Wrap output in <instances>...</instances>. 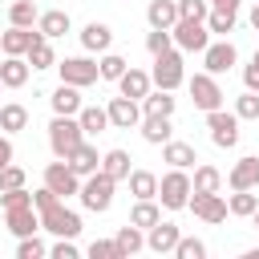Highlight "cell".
<instances>
[{"label": "cell", "instance_id": "obj_1", "mask_svg": "<svg viewBox=\"0 0 259 259\" xmlns=\"http://www.w3.org/2000/svg\"><path fill=\"white\" fill-rule=\"evenodd\" d=\"M81 142H85L81 121L69 117V113H53V121H49V150H53V158H69Z\"/></svg>", "mask_w": 259, "mask_h": 259}, {"label": "cell", "instance_id": "obj_2", "mask_svg": "<svg viewBox=\"0 0 259 259\" xmlns=\"http://www.w3.org/2000/svg\"><path fill=\"white\" fill-rule=\"evenodd\" d=\"M113 190H117V178H109L105 170H97V174L81 178V190H77V198H81V206H85V210H93V214H105V210L113 206Z\"/></svg>", "mask_w": 259, "mask_h": 259}, {"label": "cell", "instance_id": "obj_3", "mask_svg": "<svg viewBox=\"0 0 259 259\" xmlns=\"http://www.w3.org/2000/svg\"><path fill=\"white\" fill-rule=\"evenodd\" d=\"M190 174L186 170H178V166H170L162 178H158V202H162V210H182L186 202H190Z\"/></svg>", "mask_w": 259, "mask_h": 259}, {"label": "cell", "instance_id": "obj_4", "mask_svg": "<svg viewBox=\"0 0 259 259\" xmlns=\"http://www.w3.org/2000/svg\"><path fill=\"white\" fill-rule=\"evenodd\" d=\"M182 57H186V53H182L178 45L154 57V69H150V77H154V85H158V89H170V93H174V89L186 81V65H182Z\"/></svg>", "mask_w": 259, "mask_h": 259}, {"label": "cell", "instance_id": "obj_5", "mask_svg": "<svg viewBox=\"0 0 259 259\" xmlns=\"http://www.w3.org/2000/svg\"><path fill=\"white\" fill-rule=\"evenodd\" d=\"M40 231H49V235H57V239H77V235H81V214L69 210L65 198H61V202H53V206L40 210Z\"/></svg>", "mask_w": 259, "mask_h": 259}, {"label": "cell", "instance_id": "obj_6", "mask_svg": "<svg viewBox=\"0 0 259 259\" xmlns=\"http://www.w3.org/2000/svg\"><path fill=\"white\" fill-rule=\"evenodd\" d=\"M57 73H61V81H69V85L89 89V85H97L101 65H97L93 57H65V61H57Z\"/></svg>", "mask_w": 259, "mask_h": 259}, {"label": "cell", "instance_id": "obj_7", "mask_svg": "<svg viewBox=\"0 0 259 259\" xmlns=\"http://www.w3.org/2000/svg\"><path fill=\"white\" fill-rule=\"evenodd\" d=\"M186 89H190V101L202 109V113H210V109H219L223 105V89H219V77L214 73H194V77H186Z\"/></svg>", "mask_w": 259, "mask_h": 259}, {"label": "cell", "instance_id": "obj_8", "mask_svg": "<svg viewBox=\"0 0 259 259\" xmlns=\"http://www.w3.org/2000/svg\"><path fill=\"white\" fill-rule=\"evenodd\" d=\"M206 130H210V142H214L219 150L239 146V113H235V109H231V113H227L223 105L210 109V113H206Z\"/></svg>", "mask_w": 259, "mask_h": 259}, {"label": "cell", "instance_id": "obj_9", "mask_svg": "<svg viewBox=\"0 0 259 259\" xmlns=\"http://www.w3.org/2000/svg\"><path fill=\"white\" fill-rule=\"evenodd\" d=\"M235 65H239V49H235V40L219 36V40H210V45L202 49V69H206V73L223 77V73H231Z\"/></svg>", "mask_w": 259, "mask_h": 259}, {"label": "cell", "instance_id": "obj_10", "mask_svg": "<svg viewBox=\"0 0 259 259\" xmlns=\"http://www.w3.org/2000/svg\"><path fill=\"white\" fill-rule=\"evenodd\" d=\"M170 32H174V45H178L182 53H202V49L210 45L206 20H186V16H178V24H174Z\"/></svg>", "mask_w": 259, "mask_h": 259}, {"label": "cell", "instance_id": "obj_11", "mask_svg": "<svg viewBox=\"0 0 259 259\" xmlns=\"http://www.w3.org/2000/svg\"><path fill=\"white\" fill-rule=\"evenodd\" d=\"M190 210H194V219H202V223H210V227H219V223H227V198L219 194V190H210V194H202V190H190V202H186Z\"/></svg>", "mask_w": 259, "mask_h": 259}, {"label": "cell", "instance_id": "obj_12", "mask_svg": "<svg viewBox=\"0 0 259 259\" xmlns=\"http://www.w3.org/2000/svg\"><path fill=\"white\" fill-rule=\"evenodd\" d=\"M109 125L113 130H138L142 125V101H134V97H125V93H117V97H109Z\"/></svg>", "mask_w": 259, "mask_h": 259}, {"label": "cell", "instance_id": "obj_13", "mask_svg": "<svg viewBox=\"0 0 259 259\" xmlns=\"http://www.w3.org/2000/svg\"><path fill=\"white\" fill-rule=\"evenodd\" d=\"M45 186H49V190H57L61 198H69V194H77V190H81V174H73V166H69L65 158H57V162H49V166H45Z\"/></svg>", "mask_w": 259, "mask_h": 259}, {"label": "cell", "instance_id": "obj_14", "mask_svg": "<svg viewBox=\"0 0 259 259\" xmlns=\"http://www.w3.org/2000/svg\"><path fill=\"white\" fill-rule=\"evenodd\" d=\"M227 186H231V190H259V158H255V154H243V158L231 166Z\"/></svg>", "mask_w": 259, "mask_h": 259}, {"label": "cell", "instance_id": "obj_15", "mask_svg": "<svg viewBox=\"0 0 259 259\" xmlns=\"http://www.w3.org/2000/svg\"><path fill=\"white\" fill-rule=\"evenodd\" d=\"M4 227H8L16 239L36 235V231H40V210H36V206H12V210H4Z\"/></svg>", "mask_w": 259, "mask_h": 259}, {"label": "cell", "instance_id": "obj_16", "mask_svg": "<svg viewBox=\"0 0 259 259\" xmlns=\"http://www.w3.org/2000/svg\"><path fill=\"white\" fill-rule=\"evenodd\" d=\"M178 239H182V231L174 227V223H154L150 231H146V247L154 251V255H174V247H178Z\"/></svg>", "mask_w": 259, "mask_h": 259}, {"label": "cell", "instance_id": "obj_17", "mask_svg": "<svg viewBox=\"0 0 259 259\" xmlns=\"http://www.w3.org/2000/svg\"><path fill=\"white\" fill-rule=\"evenodd\" d=\"M40 36V28H20V24H8L4 32H0V49H4V57H24L28 53V45Z\"/></svg>", "mask_w": 259, "mask_h": 259}, {"label": "cell", "instance_id": "obj_18", "mask_svg": "<svg viewBox=\"0 0 259 259\" xmlns=\"http://www.w3.org/2000/svg\"><path fill=\"white\" fill-rule=\"evenodd\" d=\"M109 45H113V28L105 24V20H89L85 28H81V49L85 53H109Z\"/></svg>", "mask_w": 259, "mask_h": 259}, {"label": "cell", "instance_id": "obj_19", "mask_svg": "<svg viewBox=\"0 0 259 259\" xmlns=\"http://www.w3.org/2000/svg\"><path fill=\"white\" fill-rule=\"evenodd\" d=\"M150 89H154V77H150L146 69H134V65H130V69L117 77V93H125V97H134V101H142Z\"/></svg>", "mask_w": 259, "mask_h": 259}, {"label": "cell", "instance_id": "obj_20", "mask_svg": "<svg viewBox=\"0 0 259 259\" xmlns=\"http://www.w3.org/2000/svg\"><path fill=\"white\" fill-rule=\"evenodd\" d=\"M142 138L150 142V146H166L170 138H174V125H170V117L166 113H142Z\"/></svg>", "mask_w": 259, "mask_h": 259}, {"label": "cell", "instance_id": "obj_21", "mask_svg": "<svg viewBox=\"0 0 259 259\" xmlns=\"http://www.w3.org/2000/svg\"><path fill=\"white\" fill-rule=\"evenodd\" d=\"M49 105H53V113H69V117H77L81 113V89L77 85H69V81H61L57 89H53V97H49Z\"/></svg>", "mask_w": 259, "mask_h": 259}, {"label": "cell", "instance_id": "obj_22", "mask_svg": "<svg viewBox=\"0 0 259 259\" xmlns=\"http://www.w3.org/2000/svg\"><path fill=\"white\" fill-rule=\"evenodd\" d=\"M65 162H69V166H73V174H81V178H89V174H97V170H101V154H97V146H93V142H81Z\"/></svg>", "mask_w": 259, "mask_h": 259}, {"label": "cell", "instance_id": "obj_23", "mask_svg": "<svg viewBox=\"0 0 259 259\" xmlns=\"http://www.w3.org/2000/svg\"><path fill=\"white\" fill-rule=\"evenodd\" d=\"M162 162H170V166H178V170H194L198 166V150L190 146V142H166L162 146Z\"/></svg>", "mask_w": 259, "mask_h": 259}, {"label": "cell", "instance_id": "obj_24", "mask_svg": "<svg viewBox=\"0 0 259 259\" xmlns=\"http://www.w3.org/2000/svg\"><path fill=\"white\" fill-rule=\"evenodd\" d=\"M146 24L150 28H174L178 24V0H150L146 4Z\"/></svg>", "mask_w": 259, "mask_h": 259}, {"label": "cell", "instance_id": "obj_25", "mask_svg": "<svg viewBox=\"0 0 259 259\" xmlns=\"http://www.w3.org/2000/svg\"><path fill=\"white\" fill-rule=\"evenodd\" d=\"M77 121H81L85 138H93V134H105V130H113V125H109V109H105V105H81Z\"/></svg>", "mask_w": 259, "mask_h": 259}, {"label": "cell", "instance_id": "obj_26", "mask_svg": "<svg viewBox=\"0 0 259 259\" xmlns=\"http://www.w3.org/2000/svg\"><path fill=\"white\" fill-rule=\"evenodd\" d=\"M130 223L150 231L154 223H162V202L158 198H134V210H130Z\"/></svg>", "mask_w": 259, "mask_h": 259}, {"label": "cell", "instance_id": "obj_27", "mask_svg": "<svg viewBox=\"0 0 259 259\" xmlns=\"http://www.w3.org/2000/svg\"><path fill=\"white\" fill-rule=\"evenodd\" d=\"M28 73H32V65H28L24 57H4V65H0V81H4V89H20V85H28Z\"/></svg>", "mask_w": 259, "mask_h": 259}, {"label": "cell", "instance_id": "obj_28", "mask_svg": "<svg viewBox=\"0 0 259 259\" xmlns=\"http://www.w3.org/2000/svg\"><path fill=\"white\" fill-rule=\"evenodd\" d=\"M36 28H40L49 40H57V36H65V32L73 28V20H69V12H65V8H49V12H40Z\"/></svg>", "mask_w": 259, "mask_h": 259}, {"label": "cell", "instance_id": "obj_29", "mask_svg": "<svg viewBox=\"0 0 259 259\" xmlns=\"http://www.w3.org/2000/svg\"><path fill=\"white\" fill-rule=\"evenodd\" d=\"M113 243H117L121 259H130V255H138V251L146 247V231H142V227H134V223H125V227H117Z\"/></svg>", "mask_w": 259, "mask_h": 259}, {"label": "cell", "instance_id": "obj_30", "mask_svg": "<svg viewBox=\"0 0 259 259\" xmlns=\"http://www.w3.org/2000/svg\"><path fill=\"white\" fill-rule=\"evenodd\" d=\"M0 130H4V134L28 130V109H24L20 101H4V105H0Z\"/></svg>", "mask_w": 259, "mask_h": 259}, {"label": "cell", "instance_id": "obj_31", "mask_svg": "<svg viewBox=\"0 0 259 259\" xmlns=\"http://www.w3.org/2000/svg\"><path fill=\"white\" fill-rule=\"evenodd\" d=\"M24 61H28L32 69H53V65H57V53H53V45H49V36H45V32H40V36L28 45Z\"/></svg>", "mask_w": 259, "mask_h": 259}, {"label": "cell", "instance_id": "obj_32", "mask_svg": "<svg viewBox=\"0 0 259 259\" xmlns=\"http://www.w3.org/2000/svg\"><path fill=\"white\" fill-rule=\"evenodd\" d=\"M174 105H178V97L170 89H150L142 97V113H166V117H174Z\"/></svg>", "mask_w": 259, "mask_h": 259}, {"label": "cell", "instance_id": "obj_33", "mask_svg": "<svg viewBox=\"0 0 259 259\" xmlns=\"http://www.w3.org/2000/svg\"><path fill=\"white\" fill-rule=\"evenodd\" d=\"M130 162H134V158H130L125 150H105V154H101V170H105L109 178H117V182L130 178V170H134Z\"/></svg>", "mask_w": 259, "mask_h": 259}, {"label": "cell", "instance_id": "obj_34", "mask_svg": "<svg viewBox=\"0 0 259 259\" xmlns=\"http://www.w3.org/2000/svg\"><path fill=\"white\" fill-rule=\"evenodd\" d=\"M190 186H194V190H202V194H210V190H223V170H219V166H210V162H198V166H194V178H190Z\"/></svg>", "mask_w": 259, "mask_h": 259}, {"label": "cell", "instance_id": "obj_35", "mask_svg": "<svg viewBox=\"0 0 259 259\" xmlns=\"http://www.w3.org/2000/svg\"><path fill=\"white\" fill-rule=\"evenodd\" d=\"M130 194L134 198H158V174L154 170H130Z\"/></svg>", "mask_w": 259, "mask_h": 259}, {"label": "cell", "instance_id": "obj_36", "mask_svg": "<svg viewBox=\"0 0 259 259\" xmlns=\"http://www.w3.org/2000/svg\"><path fill=\"white\" fill-rule=\"evenodd\" d=\"M36 20H40V8H36V0H12V8H8V24L36 28Z\"/></svg>", "mask_w": 259, "mask_h": 259}, {"label": "cell", "instance_id": "obj_37", "mask_svg": "<svg viewBox=\"0 0 259 259\" xmlns=\"http://www.w3.org/2000/svg\"><path fill=\"white\" fill-rule=\"evenodd\" d=\"M235 24H239V12L235 8H210V16H206L210 36H227V32H235Z\"/></svg>", "mask_w": 259, "mask_h": 259}, {"label": "cell", "instance_id": "obj_38", "mask_svg": "<svg viewBox=\"0 0 259 259\" xmlns=\"http://www.w3.org/2000/svg\"><path fill=\"white\" fill-rule=\"evenodd\" d=\"M255 206H259V198H255L251 190H235V194L227 198V210H231L235 219H251V214H255Z\"/></svg>", "mask_w": 259, "mask_h": 259}, {"label": "cell", "instance_id": "obj_39", "mask_svg": "<svg viewBox=\"0 0 259 259\" xmlns=\"http://www.w3.org/2000/svg\"><path fill=\"white\" fill-rule=\"evenodd\" d=\"M97 65H101V81H113V85H117V77L130 69V61H125L121 53H101Z\"/></svg>", "mask_w": 259, "mask_h": 259}, {"label": "cell", "instance_id": "obj_40", "mask_svg": "<svg viewBox=\"0 0 259 259\" xmlns=\"http://www.w3.org/2000/svg\"><path fill=\"white\" fill-rule=\"evenodd\" d=\"M235 113H239V121H259V93L255 89H243L235 97Z\"/></svg>", "mask_w": 259, "mask_h": 259}, {"label": "cell", "instance_id": "obj_41", "mask_svg": "<svg viewBox=\"0 0 259 259\" xmlns=\"http://www.w3.org/2000/svg\"><path fill=\"white\" fill-rule=\"evenodd\" d=\"M166 49H174V32H170V28H150V32H146V53L158 57V53H166Z\"/></svg>", "mask_w": 259, "mask_h": 259}, {"label": "cell", "instance_id": "obj_42", "mask_svg": "<svg viewBox=\"0 0 259 259\" xmlns=\"http://www.w3.org/2000/svg\"><path fill=\"white\" fill-rule=\"evenodd\" d=\"M40 255H49V243L45 239H36V235L16 239V259H40Z\"/></svg>", "mask_w": 259, "mask_h": 259}, {"label": "cell", "instance_id": "obj_43", "mask_svg": "<svg viewBox=\"0 0 259 259\" xmlns=\"http://www.w3.org/2000/svg\"><path fill=\"white\" fill-rule=\"evenodd\" d=\"M174 259H206V243L194 239V235H182L178 247H174Z\"/></svg>", "mask_w": 259, "mask_h": 259}, {"label": "cell", "instance_id": "obj_44", "mask_svg": "<svg viewBox=\"0 0 259 259\" xmlns=\"http://www.w3.org/2000/svg\"><path fill=\"white\" fill-rule=\"evenodd\" d=\"M178 16H186V20H206V16H210V0H178Z\"/></svg>", "mask_w": 259, "mask_h": 259}, {"label": "cell", "instance_id": "obj_45", "mask_svg": "<svg viewBox=\"0 0 259 259\" xmlns=\"http://www.w3.org/2000/svg\"><path fill=\"white\" fill-rule=\"evenodd\" d=\"M0 206L12 210V206H32V190L16 186V190H0Z\"/></svg>", "mask_w": 259, "mask_h": 259}, {"label": "cell", "instance_id": "obj_46", "mask_svg": "<svg viewBox=\"0 0 259 259\" xmlns=\"http://www.w3.org/2000/svg\"><path fill=\"white\" fill-rule=\"evenodd\" d=\"M85 255H89V259H121V251H117V243H113V239H93Z\"/></svg>", "mask_w": 259, "mask_h": 259}, {"label": "cell", "instance_id": "obj_47", "mask_svg": "<svg viewBox=\"0 0 259 259\" xmlns=\"http://www.w3.org/2000/svg\"><path fill=\"white\" fill-rule=\"evenodd\" d=\"M16 186H24V170H20L16 162H8V166L0 170V190H16Z\"/></svg>", "mask_w": 259, "mask_h": 259}, {"label": "cell", "instance_id": "obj_48", "mask_svg": "<svg viewBox=\"0 0 259 259\" xmlns=\"http://www.w3.org/2000/svg\"><path fill=\"white\" fill-rule=\"evenodd\" d=\"M49 255H53V259H77L81 251H77V243H73V239H57V243L49 247Z\"/></svg>", "mask_w": 259, "mask_h": 259}, {"label": "cell", "instance_id": "obj_49", "mask_svg": "<svg viewBox=\"0 0 259 259\" xmlns=\"http://www.w3.org/2000/svg\"><path fill=\"white\" fill-rule=\"evenodd\" d=\"M243 85L259 93V61H251V65H243Z\"/></svg>", "mask_w": 259, "mask_h": 259}, {"label": "cell", "instance_id": "obj_50", "mask_svg": "<svg viewBox=\"0 0 259 259\" xmlns=\"http://www.w3.org/2000/svg\"><path fill=\"white\" fill-rule=\"evenodd\" d=\"M12 154H16V150H12V134H0V170L12 162Z\"/></svg>", "mask_w": 259, "mask_h": 259}, {"label": "cell", "instance_id": "obj_51", "mask_svg": "<svg viewBox=\"0 0 259 259\" xmlns=\"http://www.w3.org/2000/svg\"><path fill=\"white\" fill-rule=\"evenodd\" d=\"M239 4L243 0H210V8H235V12H239Z\"/></svg>", "mask_w": 259, "mask_h": 259}, {"label": "cell", "instance_id": "obj_52", "mask_svg": "<svg viewBox=\"0 0 259 259\" xmlns=\"http://www.w3.org/2000/svg\"><path fill=\"white\" fill-rule=\"evenodd\" d=\"M251 28H259V4H251Z\"/></svg>", "mask_w": 259, "mask_h": 259}, {"label": "cell", "instance_id": "obj_53", "mask_svg": "<svg viewBox=\"0 0 259 259\" xmlns=\"http://www.w3.org/2000/svg\"><path fill=\"white\" fill-rule=\"evenodd\" d=\"M251 219H255V227H259V206H255V214H251Z\"/></svg>", "mask_w": 259, "mask_h": 259}, {"label": "cell", "instance_id": "obj_54", "mask_svg": "<svg viewBox=\"0 0 259 259\" xmlns=\"http://www.w3.org/2000/svg\"><path fill=\"white\" fill-rule=\"evenodd\" d=\"M251 61H259V49H255V57H251Z\"/></svg>", "mask_w": 259, "mask_h": 259}, {"label": "cell", "instance_id": "obj_55", "mask_svg": "<svg viewBox=\"0 0 259 259\" xmlns=\"http://www.w3.org/2000/svg\"><path fill=\"white\" fill-rule=\"evenodd\" d=\"M0 93H4V81H0Z\"/></svg>", "mask_w": 259, "mask_h": 259}, {"label": "cell", "instance_id": "obj_56", "mask_svg": "<svg viewBox=\"0 0 259 259\" xmlns=\"http://www.w3.org/2000/svg\"><path fill=\"white\" fill-rule=\"evenodd\" d=\"M251 4H259V0H251Z\"/></svg>", "mask_w": 259, "mask_h": 259}, {"label": "cell", "instance_id": "obj_57", "mask_svg": "<svg viewBox=\"0 0 259 259\" xmlns=\"http://www.w3.org/2000/svg\"><path fill=\"white\" fill-rule=\"evenodd\" d=\"M255 231H259V227H255Z\"/></svg>", "mask_w": 259, "mask_h": 259}]
</instances>
